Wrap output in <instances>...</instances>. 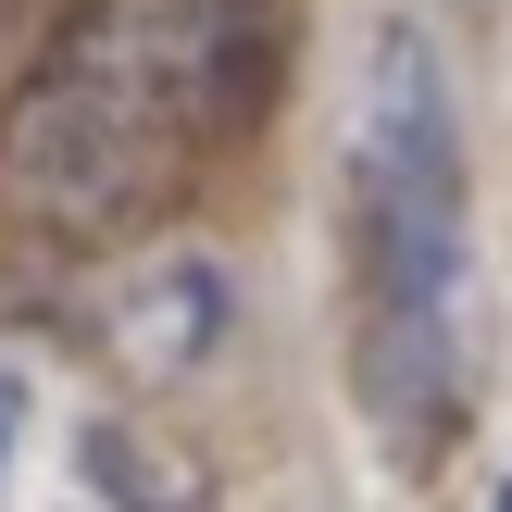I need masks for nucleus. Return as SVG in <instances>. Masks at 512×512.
Returning <instances> with one entry per match:
<instances>
[{"label": "nucleus", "instance_id": "1", "mask_svg": "<svg viewBox=\"0 0 512 512\" xmlns=\"http://www.w3.org/2000/svg\"><path fill=\"white\" fill-rule=\"evenodd\" d=\"M300 50V0H75L0 113V213L50 250H125L238 163Z\"/></svg>", "mask_w": 512, "mask_h": 512}, {"label": "nucleus", "instance_id": "2", "mask_svg": "<svg viewBox=\"0 0 512 512\" xmlns=\"http://www.w3.org/2000/svg\"><path fill=\"white\" fill-rule=\"evenodd\" d=\"M475 188H463V113L450 75L413 25H388L363 63V113H350V375L363 413L400 463H438L463 438L475 400Z\"/></svg>", "mask_w": 512, "mask_h": 512}, {"label": "nucleus", "instance_id": "3", "mask_svg": "<svg viewBox=\"0 0 512 512\" xmlns=\"http://www.w3.org/2000/svg\"><path fill=\"white\" fill-rule=\"evenodd\" d=\"M13 450H25V375H0V488H13Z\"/></svg>", "mask_w": 512, "mask_h": 512}, {"label": "nucleus", "instance_id": "4", "mask_svg": "<svg viewBox=\"0 0 512 512\" xmlns=\"http://www.w3.org/2000/svg\"><path fill=\"white\" fill-rule=\"evenodd\" d=\"M488 512H512V475H500V500H488Z\"/></svg>", "mask_w": 512, "mask_h": 512}]
</instances>
